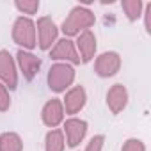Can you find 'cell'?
I'll return each instance as SVG.
<instances>
[{
  "mask_svg": "<svg viewBox=\"0 0 151 151\" xmlns=\"http://www.w3.org/2000/svg\"><path fill=\"white\" fill-rule=\"evenodd\" d=\"M96 23V16L94 13L86 7V6H75L69 14L64 18L62 25L59 27V30L64 34V37H77L78 34L91 30V27H94Z\"/></svg>",
  "mask_w": 151,
  "mask_h": 151,
  "instance_id": "cell-1",
  "label": "cell"
},
{
  "mask_svg": "<svg viewBox=\"0 0 151 151\" xmlns=\"http://www.w3.org/2000/svg\"><path fill=\"white\" fill-rule=\"evenodd\" d=\"M75 78H77L75 66H69L64 62H53L46 75V84L52 93L60 94V93H66L69 87H73Z\"/></svg>",
  "mask_w": 151,
  "mask_h": 151,
  "instance_id": "cell-2",
  "label": "cell"
},
{
  "mask_svg": "<svg viewBox=\"0 0 151 151\" xmlns=\"http://www.w3.org/2000/svg\"><path fill=\"white\" fill-rule=\"evenodd\" d=\"M13 43L20 46V50L32 52L37 48V34H36V22L27 16H18L11 29Z\"/></svg>",
  "mask_w": 151,
  "mask_h": 151,
  "instance_id": "cell-3",
  "label": "cell"
},
{
  "mask_svg": "<svg viewBox=\"0 0 151 151\" xmlns=\"http://www.w3.org/2000/svg\"><path fill=\"white\" fill-rule=\"evenodd\" d=\"M50 59L53 62H64L69 66H78L80 62V55L77 52L75 41L69 37H60L57 39V43L50 48Z\"/></svg>",
  "mask_w": 151,
  "mask_h": 151,
  "instance_id": "cell-4",
  "label": "cell"
},
{
  "mask_svg": "<svg viewBox=\"0 0 151 151\" xmlns=\"http://www.w3.org/2000/svg\"><path fill=\"white\" fill-rule=\"evenodd\" d=\"M59 27L50 16H39L36 22V34H37V46L43 52H50V48L59 39Z\"/></svg>",
  "mask_w": 151,
  "mask_h": 151,
  "instance_id": "cell-5",
  "label": "cell"
},
{
  "mask_svg": "<svg viewBox=\"0 0 151 151\" xmlns=\"http://www.w3.org/2000/svg\"><path fill=\"white\" fill-rule=\"evenodd\" d=\"M89 130V123L86 119L80 117H68L62 123V133H64V140L68 147H78L80 142H84L86 135Z\"/></svg>",
  "mask_w": 151,
  "mask_h": 151,
  "instance_id": "cell-6",
  "label": "cell"
},
{
  "mask_svg": "<svg viewBox=\"0 0 151 151\" xmlns=\"http://www.w3.org/2000/svg\"><path fill=\"white\" fill-rule=\"evenodd\" d=\"M0 82L9 91H14L20 82L18 66L9 50H0Z\"/></svg>",
  "mask_w": 151,
  "mask_h": 151,
  "instance_id": "cell-7",
  "label": "cell"
},
{
  "mask_svg": "<svg viewBox=\"0 0 151 151\" xmlns=\"http://www.w3.org/2000/svg\"><path fill=\"white\" fill-rule=\"evenodd\" d=\"M121 55L117 52H103L100 55H96L94 59V73L98 75L100 78H110L116 77L121 69Z\"/></svg>",
  "mask_w": 151,
  "mask_h": 151,
  "instance_id": "cell-8",
  "label": "cell"
},
{
  "mask_svg": "<svg viewBox=\"0 0 151 151\" xmlns=\"http://www.w3.org/2000/svg\"><path fill=\"white\" fill-rule=\"evenodd\" d=\"M16 66H18V73L23 75V78L32 82L37 75H39V69H41V59L34 53V52H29V50H18L16 52Z\"/></svg>",
  "mask_w": 151,
  "mask_h": 151,
  "instance_id": "cell-9",
  "label": "cell"
},
{
  "mask_svg": "<svg viewBox=\"0 0 151 151\" xmlns=\"http://www.w3.org/2000/svg\"><path fill=\"white\" fill-rule=\"evenodd\" d=\"M66 119V112H64V107H62V101L60 98H50L43 109H41V121L45 126H48L50 130L60 126Z\"/></svg>",
  "mask_w": 151,
  "mask_h": 151,
  "instance_id": "cell-10",
  "label": "cell"
},
{
  "mask_svg": "<svg viewBox=\"0 0 151 151\" xmlns=\"http://www.w3.org/2000/svg\"><path fill=\"white\" fill-rule=\"evenodd\" d=\"M60 101H62L64 112L73 117L75 114L84 110V107L87 103V93H86L84 86H73L64 93V98Z\"/></svg>",
  "mask_w": 151,
  "mask_h": 151,
  "instance_id": "cell-11",
  "label": "cell"
},
{
  "mask_svg": "<svg viewBox=\"0 0 151 151\" xmlns=\"http://www.w3.org/2000/svg\"><path fill=\"white\" fill-rule=\"evenodd\" d=\"M75 46H77V52L80 55V62L82 64H89L98 52V39L96 34L93 30H86L82 34L77 36V41H75Z\"/></svg>",
  "mask_w": 151,
  "mask_h": 151,
  "instance_id": "cell-12",
  "label": "cell"
},
{
  "mask_svg": "<svg viewBox=\"0 0 151 151\" xmlns=\"http://www.w3.org/2000/svg\"><path fill=\"white\" fill-rule=\"evenodd\" d=\"M128 89L123 86V84H114L109 91H107V107L112 114H121L126 105H128Z\"/></svg>",
  "mask_w": 151,
  "mask_h": 151,
  "instance_id": "cell-13",
  "label": "cell"
},
{
  "mask_svg": "<svg viewBox=\"0 0 151 151\" xmlns=\"http://www.w3.org/2000/svg\"><path fill=\"white\" fill-rule=\"evenodd\" d=\"M66 149V140L64 133L59 128L48 130L45 135V151H64Z\"/></svg>",
  "mask_w": 151,
  "mask_h": 151,
  "instance_id": "cell-14",
  "label": "cell"
},
{
  "mask_svg": "<svg viewBox=\"0 0 151 151\" xmlns=\"http://www.w3.org/2000/svg\"><path fill=\"white\" fill-rule=\"evenodd\" d=\"M0 151H23V140L16 132L0 133Z\"/></svg>",
  "mask_w": 151,
  "mask_h": 151,
  "instance_id": "cell-15",
  "label": "cell"
},
{
  "mask_svg": "<svg viewBox=\"0 0 151 151\" xmlns=\"http://www.w3.org/2000/svg\"><path fill=\"white\" fill-rule=\"evenodd\" d=\"M121 9H123V13H124L128 22H137L142 16L144 4H142V0H123Z\"/></svg>",
  "mask_w": 151,
  "mask_h": 151,
  "instance_id": "cell-16",
  "label": "cell"
},
{
  "mask_svg": "<svg viewBox=\"0 0 151 151\" xmlns=\"http://www.w3.org/2000/svg\"><path fill=\"white\" fill-rule=\"evenodd\" d=\"M14 7L20 13V16L30 18L32 14H37V11L41 7V2H39V0H16Z\"/></svg>",
  "mask_w": 151,
  "mask_h": 151,
  "instance_id": "cell-17",
  "label": "cell"
},
{
  "mask_svg": "<svg viewBox=\"0 0 151 151\" xmlns=\"http://www.w3.org/2000/svg\"><path fill=\"white\" fill-rule=\"evenodd\" d=\"M121 151H146V144L140 140V139H126L121 146Z\"/></svg>",
  "mask_w": 151,
  "mask_h": 151,
  "instance_id": "cell-18",
  "label": "cell"
},
{
  "mask_svg": "<svg viewBox=\"0 0 151 151\" xmlns=\"http://www.w3.org/2000/svg\"><path fill=\"white\" fill-rule=\"evenodd\" d=\"M11 109V91L0 82V112H7Z\"/></svg>",
  "mask_w": 151,
  "mask_h": 151,
  "instance_id": "cell-19",
  "label": "cell"
},
{
  "mask_svg": "<svg viewBox=\"0 0 151 151\" xmlns=\"http://www.w3.org/2000/svg\"><path fill=\"white\" fill-rule=\"evenodd\" d=\"M103 146H105V135L100 133V135H94L89 139L84 151H103Z\"/></svg>",
  "mask_w": 151,
  "mask_h": 151,
  "instance_id": "cell-20",
  "label": "cell"
}]
</instances>
